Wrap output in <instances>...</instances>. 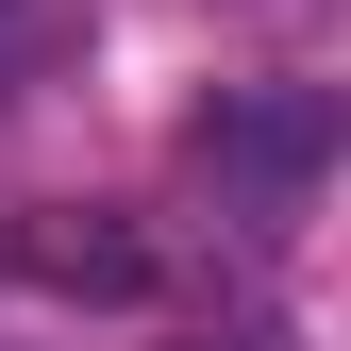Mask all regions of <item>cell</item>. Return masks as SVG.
I'll use <instances>...</instances> for the list:
<instances>
[{"label": "cell", "instance_id": "cell-1", "mask_svg": "<svg viewBox=\"0 0 351 351\" xmlns=\"http://www.w3.org/2000/svg\"><path fill=\"white\" fill-rule=\"evenodd\" d=\"M0 268L51 285V301H151L167 285L134 217H84V201H17V217H0Z\"/></svg>", "mask_w": 351, "mask_h": 351}, {"label": "cell", "instance_id": "cell-2", "mask_svg": "<svg viewBox=\"0 0 351 351\" xmlns=\"http://www.w3.org/2000/svg\"><path fill=\"white\" fill-rule=\"evenodd\" d=\"M318 151H335V117H318V101H251V117L217 101V117H201V167H251L268 201H285V184H301Z\"/></svg>", "mask_w": 351, "mask_h": 351}]
</instances>
